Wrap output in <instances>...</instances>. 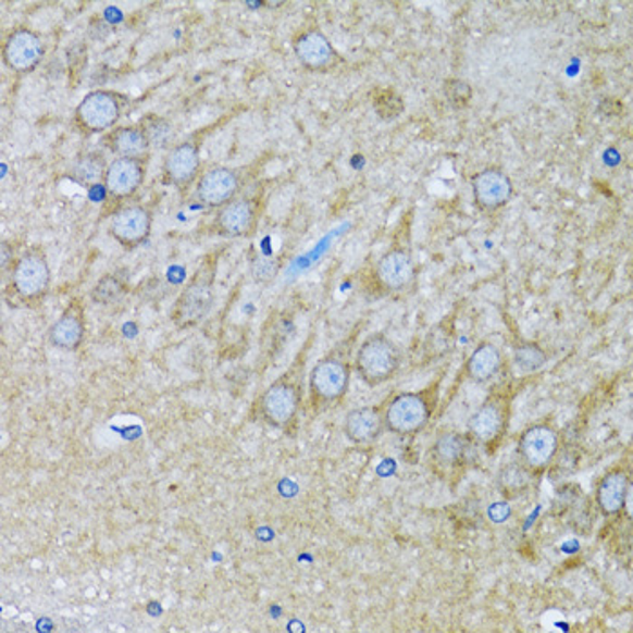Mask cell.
Instances as JSON below:
<instances>
[{
    "label": "cell",
    "instance_id": "6da1fadb",
    "mask_svg": "<svg viewBox=\"0 0 633 633\" xmlns=\"http://www.w3.org/2000/svg\"><path fill=\"white\" fill-rule=\"evenodd\" d=\"M129 97L113 89L87 92L75 109V125L84 135H108L124 116Z\"/></svg>",
    "mask_w": 633,
    "mask_h": 633
},
{
    "label": "cell",
    "instance_id": "7a4b0ae2",
    "mask_svg": "<svg viewBox=\"0 0 633 633\" xmlns=\"http://www.w3.org/2000/svg\"><path fill=\"white\" fill-rule=\"evenodd\" d=\"M402 355L397 344L384 333H373L360 344L355 357V370L370 387L382 386L397 375Z\"/></svg>",
    "mask_w": 633,
    "mask_h": 633
},
{
    "label": "cell",
    "instance_id": "3957f363",
    "mask_svg": "<svg viewBox=\"0 0 633 633\" xmlns=\"http://www.w3.org/2000/svg\"><path fill=\"white\" fill-rule=\"evenodd\" d=\"M214 264L207 263L199 266L193 280L183 288L171 310V321L177 330H187L203 321L214 302Z\"/></svg>",
    "mask_w": 633,
    "mask_h": 633
},
{
    "label": "cell",
    "instance_id": "277c9868",
    "mask_svg": "<svg viewBox=\"0 0 633 633\" xmlns=\"http://www.w3.org/2000/svg\"><path fill=\"white\" fill-rule=\"evenodd\" d=\"M51 286V269L42 248H29L11 269V291L26 305L42 301Z\"/></svg>",
    "mask_w": 633,
    "mask_h": 633
},
{
    "label": "cell",
    "instance_id": "5b68a950",
    "mask_svg": "<svg viewBox=\"0 0 633 633\" xmlns=\"http://www.w3.org/2000/svg\"><path fill=\"white\" fill-rule=\"evenodd\" d=\"M431 413L427 393H398L384 408V424L393 435L413 436L430 424Z\"/></svg>",
    "mask_w": 633,
    "mask_h": 633
},
{
    "label": "cell",
    "instance_id": "8992f818",
    "mask_svg": "<svg viewBox=\"0 0 633 633\" xmlns=\"http://www.w3.org/2000/svg\"><path fill=\"white\" fill-rule=\"evenodd\" d=\"M302 393L294 376H281L263 393L259 400V411L266 424L275 430H288L296 422L301 409Z\"/></svg>",
    "mask_w": 633,
    "mask_h": 633
},
{
    "label": "cell",
    "instance_id": "52a82bcc",
    "mask_svg": "<svg viewBox=\"0 0 633 633\" xmlns=\"http://www.w3.org/2000/svg\"><path fill=\"white\" fill-rule=\"evenodd\" d=\"M351 382V365L340 357H324L319 360L308 376V389L313 406H330L348 393Z\"/></svg>",
    "mask_w": 633,
    "mask_h": 633
},
{
    "label": "cell",
    "instance_id": "ba28073f",
    "mask_svg": "<svg viewBox=\"0 0 633 633\" xmlns=\"http://www.w3.org/2000/svg\"><path fill=\"white\" fill-rule=\"evenodd\" d=\"M46 46L40 35L32 27H16L8 33L2 44V62L16 75H29L42 64Z\"/></svg>",
    "mask_w": 633,
    "mask_h": 633
},
{
    "label": "cell",
    "instance_id": "9c48e42d",
    "mask_svg": "<svg viewBox=\"0 0 633 633\" xmlns=\"http://www.w3.org/2000/svg\"><path fill=\"white\" fill-rule=\"evenodd\" d=\"M559 451L558 431L553 425H529L518 440L521 463L531 471H542L554 462Z\"/></svg>",
    "mask_w": 633,
    "mask_h": 633
},
{
    "label": "cell",
    "instance_id": "30bf717a",
    "mask_svg": "<svg viewBox=\"0 0 633 633\" xmlns=\"http://www.w3.org/2000/svg\"><path fill=\"white\" fill-rule=\"evenodd\" d=\"M149 158H116L108 166L103 188L111 201H124L135 196L146 183Z\"/></svg>",
    "mask_w": 633,
    "mask_h": 633
},
{
    "label": "cell",
    "instance_id": "8fae6325",
    "mask_svg": "<svg viewBox=\"0 0 633 633\" xmlns=\"http://www.w3.org/2000/svg\"><path fill=\"white\" fill-rule=\"evenodd\" d=\"M152 212L146 204H129L109 221V236L125 250L140 247L151 237Z\"/></svg>",
    "mask_w": 633,
    "mask_h": 633
},
{
    "label": "cell",
    "instance_id": "7c38bea8",
    "mask_svg": "<svg viewBox=\"0 0 633 633\" xmlns=\"http://www.w3.org/2000/svg\"><path fill=\"white\" fill-rule=\"evenodd\" d=\"M474 204L483 212H496L509 203L514 183L501 166H487L471 179Z\"/></svg>",
    "mask_w": 633,
    "mask_h": 633
},
{
    "label": "cell",
    "instance_id": "4fadbf2b",
    "mask_svg": "<svg viewBox=\"0 0 633 633\" xmlns=\"http://www.w3.org/2000/svg\"><path fill=\"white\" fill-rule=\"evenodd\" d=\"M241 190V176L231 166H212L199 177L196 198L209 209H221L236 199Z\"/></svg>",
    "mask_w": 633,
    "mask_h": 633
},
{
    "label": "cell",
    "instance_id": "5bb4252c",
    "mask_svg": "<svg viewBox=\"0 0 633 633\" xmlns=\"http://www.w3.org/2000/svg\"><path fill=\"white\" fill-rule=\"evenodd\" d=\"M294 53L299 64L313 73H326L340 60L337 49L333 48L330 38L319 27H310L297 35L294 40Z\"/></svg>",
    "mask_w": 633,
    "mask_h": 633
},
{
    "label": "cell",
    "instance_id": "9a60e30c",
    "mask_svg": "<svg viewBox=\"0 0 633 633\" xmlns=\"http://www.w3.org/2000/svg\"><path fill=\"white\" fill-rule=\"evenodd\" d=\"M201 169V149L196 140H185L171 147L163 161V179L166 185L183 188L190 187Z\"/></svg>",
    "mask_w": 633,
    "mask_h": 633
},
{
    "label": "cell",
    "instance_id": "2e32d148",
    "mask_svg": "<svg viewBox=\"0 0 633 633\" xmlns=\"http://www.w3.org/2000/svg\"><path fill=\"white\" fill-rule=\"evenodd\" d=\"M507 404L491 397L469 419V438L483 447H493L507 427Z\"/></svg>",
    "mask_w": 633,
    "mask_h": 633
},
{
    "label": "cell",
    "instance_id": "e0dca14e",
    "mask_svg": "<svg viewBox=\"0 0 633 633\" xmlns=\"http://www.w3.org/2000/svg\"><path fill=\"white\" fill-rule=\"evenodd\" d=\"M86 308L78 299H73L62 315L49 326L48 340L53 348L76 351L86 338Z\"/></svg>",
    "mask_w": 633,
    "mask_h": 633
},
{
    "label": "cell",
    "instance_id": "ac0fdd59",
    "mask_svg": "<svg viewBox=\"0 0 633 633\" xmlns=\"http://www.w3.org/2000/svg\"><path fill=\"white\" fill-rule=\"evenodd\" d=\"M215 231L223 237L239 239L252 236L258 228V210L247 198H236L218 209L214 221Z\"/></svg>",
    "mask_w": 633,
    "mask_h": 633
},
{
    "label": "cell",
    "instance_id": "d6986e66",
    "mask_svg": "<svg viewBox=\"0 0 633 633\" xmlns=\"http://www.w3.org/2000/svg\"><path fill=\"white\" fill-rule=\"evenodd\" d=\"M376 277L389 291L408 290L417 277L414 259L408 248L395 247L387 250L376 264Z\"/></svg>",
    "mask_w": 633,
    "mask_h": 633
},
{
    "label": "cell",
    "instance_id": "ffe728a7",
    "mask_svg": "<svg viewBox=\"0 0 633 633\" xmlns=\"http://www.w3.org/2000/svg\"><path fill=\"white\" fill-rule=\"evenodd\" d=\"M386 431L384 424V408L381 406H364L355 408L344 419V435L355 446H371Z\"/></svg>",
    "mask_w": 633,
    "mask_h": 633
},
{
    "label": "cell",
    "instance_id": "44dd1931",
    "mask_svg": "<svg viewBox=\"0 0 633 633\" xmlns=\"http://www.w3.org/2000/svg\"><path fill=\"white\" fill-rule=\"evenodd\" d=\"M630 494V474L624 468L610 469L599 480L596 488L597 509L603 516L612 518L623 512Z\"/></svg>",
    "mask_w": 633,
    "mask_h": 633
},
{
    "label": "cell",
    "instance_id": "7402d4cb",
    "mask_svg": "<svg viewBox=\"0 0 633 633\" xmlns=\"http://www.w3.org/2000/svg\"><path fill=\"white\" fill-rule=\"evenodd\" d=\"M103 147L116 158H149L151 144L140 124L122 125L103 136Z\"/></svg>",
    "mask_w": 633,
    "mask_h": 633
},
{
    "label": "cell",
    "instance_id": "603a6c76",
    "mask_svg": "<svg viewBox=\"0 0 633 633\" xmlns=\"http://www.w3.org/2000/svg\"><path fill=\"white\" fill-rule=\"evenodd\" d=\"M504 365V353L501 349L494 343L477 344L473 349V353L469 355L468 362H466V376L474 384H487L493 381L494 376L498 375L499 370Z\"/></svg>",
    "mask_w": 633,
    "mask_h": 633
},
{
    "label": "cell",
    "instance_id": "cb8c5ba5",
    "mask_svg": "<svg viewBox=\"0 0 633 633\" xmlns=\"http://www.w3.org/2000/svg\"><path fill=\"white\" fill-rule=\"evenodd\" d=\"M469 446H471V440L468 435H462L458 431H444L436 436L431 452H433V460L440 468L452 469L466 462Z\"/></svg>",
    "mask_w": 633,
    "mask_h": 633
},
{
    "label": "cell",
    "instance_id": "d4e9b609",
    "mask_svg": "<svg viewBox=\"0 0 633 633\" xmlns=\"http://www.w3.org/2000/svg\"><path fill=\"white\" fill-rule=\"evenodd\" d=\"M108 166L109 163L103 157V152H84L71 165V177L82 187H97V185H103Z\"/></svg>",
    "mask_w": 633,
    "mask_h": 633
},
{
    "label": "cell",
    "instance_id": "484cf974",
    "mask_svg": "<svg viewBox=\"0 0 633 633\" xmlns=\"http://www.w3.org/2000/svg\"><path fill=\"white\" fill-rule=\"evenodd\" d=\"M138 124L146 133L147 140L151 144L152 149L171 147L172 140L176 136V131H174L171 120H166L165 116H160V114H146Z\"/></svg>",
    "mask_w": 633,
    "mask_h": 633
},
{
    "label": "cell",
    "instance_id": "4316f807",
    "mask_svg": "<svg viewBox=\"0 0 633 633\" xmlns=\"http://www.w3.org/2000/svg\"><path fill=\"white\" fill-rule=\"evenodd\" d=\"M512 360H514L516 370L523 373V375H532V373H537L543 365L547 364L548 355L539 344L520 343L514 346Z\"/></svg>",
    "mask_w": 633,
    "mask_h": 633
},
{
    "label": "cell",
    "instance_id": "83f0119b",
    "mask_svg": "<svg viewBox=\"0 0 633 633\" xmlns=\"http://www.w3.org/2000/svg\"><path fill=\"white\" fill-rule=\"evenodd\" d=\"M125 291H127L125 281L119 274H108L92 286L91 299L102 307H111L125 296Z\"/></svg>",
    "mask_w": 633,
    "mask_h": 633
},
{
    "label": "cell",
    "instance_id": "f1b7e54d",
    "mask_svg": "<svg viewBox=\"0 0 633 633\" xmlns=\"http://www.w3.org/2000/svg\"><path fill=\"white\" fill-rule=\"evenodd\" d=\"M531 469L525 468L523 463L521 466H507L499 473V487L504 488V493L505 491L507 493L523 491L529 485V482H531Z\"/></svg>",
    "mask_w": 633,
    "mask_h": 633
}]
</instances>
